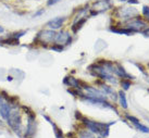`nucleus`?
<instances>
[{
	"instance_id": "nucleus-1",
	"label": "nucleus",
	"mask_w": 149,
	"mask_h": 138,
	"mask_svg": "<svg viewBox=\"0 0 149 138\" xmlns=\"http://www.w3.org/2000/svg\"><path fill=\"white\" fill-rule=\"evenodd\" d=\"M84 123L93 133L99 134L101 136H107L109 134V126L110 124H104V123H99V122L89 121L87 119H83Z\"/></svg>"
},
{
	"instance_id": "nucleus-2",
	"label": "nucleus",
	"mask_w": 149,
	"mask_h": 138,
	"mask_svg": "<svg viewBox=\"0 0 149 138\" xmlns=\"http://www.w3.org/2000/svg\"><path fill=\"white\" fill-rule=\"evenodd\" d=\"M7 121H8V124L11 126V128L15 133H20V130H21V117H20L19 112L17 111V108H13L11 110Z\"/></svg>"
},
{
	"instance_id": "nucleus-3",
	"label": "nucleus",
	"mask_w": 149,
	"mask_h": 138,
	"mask_svg": "<svg viewBox=\"0 0 149 138\" xmlns=\"http://www.w3.org/2000/svg\"><path fill=\"white\" fill-rule=\"evenodd\" d=\"M13 108L14 107H12V105L9 102L8 99L2 95V92H0V115H1V117L7 120Z\"/></svg>"
},
{
	"instance_id": "nucleus-4",
	"label": "nucleus",
	"mask_w": 149,
	"mask_h": 138,
	"mask_svg": "<svg viewBox=\"0 0 149 138\" xmlns=\"http://www.w3.org/2000/svg\"><path fill=\"white\" fill-rule=\"evenodd\" d=\"M56 35L57 34L54 29H46V31H42L40 33H38L37 39H40L42 42H54Z\"/></svg>"
},
{
	"instance_id": "nucleus-5",
	"label": "nucleus",
	"mask_w": 149,
	"mask_h": 138,
	"mask_svg": "<svg viewBox=\"0 0 149 138\" xmlns=\"http://www.w3.org/2000/svg\"><path fill=\"white\" fill-rule=\"evenodd\" d=\"M70 42H71V36L69 33L61 32V33L56 35L54 44H58V45H69Z\"/></svg>"
},
{
	"instance_id": "nucleus-6",
	"label": "nucleus",
	"mask_w": 149,
	"mask_h": 138,
	"mask_svg": "<svg viewBox=\"0 0 149 138\" xmlns=\"http://www.w3.org/2000/svg\"><path fill=\"white\" fill-rule=\"evenodd\" d=\"M64 21H65V17H54V19H52V20H50V21L47 22L46 26H48L50 29H58L63 25Z\"/></svg>"
},
{
	"instance_id": "nucleus-7",
	"label": "nucleus",
	"mask_w": 149,
	"mask_h": 138,
	"mask_svg": "<svg viewBox=\"0 0 149 138\" xmlns=\"http://www.w3.org/2000/svg\"><path fill=\"white\" fill-rule=\"evenodd\" d=\"M127 119L130 120V121L132 122L134 125L136 126V128L137 130H139L141 132H143V133H149V128L148 127H146L145 125H143V124H141L139 123V121L137 120L136 117H131V115H127Z\"/></svg>"
},
{
	"instance_id": "nucleus-8",
	"label": "nucleus",
	"mask_w": 149,
	"mask_h": 138,
	"mask_svg": "<svg viewBox=\"0 0 149 138\" xmlns=\"http://www.w3.org/2000/svg\"><path fill=\"white\" fill-rule=\"evenodd\" d=\"M119 96H120V103L121 105L126 109L127 108V102H126V98H125V94L123 92H119Z\"/></svg>"
},
{
	"instance_id": "nucleus-9",
	"label": "nucleus",
	"mask_w": 149,
	"mask_h": 138,
	"mask_svg": "<svg viewBox=\"0 0 149 138\" xmlns=\"http://www.w3.org/2000/svg\"><path fill=\"white\" fill-rule=\"evenodd\" d=\"M143 13H144V15H145L147 19H149V7H144L143 9Z\"/></svg>"
},
{
	"instance_id": "nucleus-10",
	"label": "nucleus",
	"mask_w": 149,
	"mask_h": 138,
	"mask_svg": "<svg viewBox=\"0 0 149 138\" xmlns=\"http://www.w3.org/2000/svg\"><path fill=\"white\" fill-rule=\"evenodd\" d=\"M122 87L124 88V90L128 89V87H130V82H126V80H122Z\"/></svg>"
},
{
	"instance_id": "nucleus-11",
	"label": "nucleus",
	"mask_w": 149,
	"mask_h": 138,
	"mask_svg": "<svg viewBox=\"0 0 149 138\" xmlns=\"http://www.w3.org/2000/svg\"><path fill=\"white\" fill-rule=\"evenodd\" d=\"M60 0H48L47 1V6H54V4L58 3Z\"/></svg>"
},
{
	"instance_id": "nucleus-12",
	"label": "nucleus",
	"mask_w": 149,
	"mask_h": 138,
	"mask_svg": "<svg viewBox=\"0 0 149 138\" xmlns=\"http://www.w3.org/2000/svg\"><path fill=\"white\" fill-rule=\"evenodd\" d=\"M44 12H45V10H44V9H40L39 11H37V12H36L35 14H34L33 17H39V15H42V14Z\"/></svg>"
},
{
	"instance_id": "nucleus-13",
	"label": "nucleus",
	"mask_w": 149,
	"mask_h": 138,
	"mask_svg": "<svg viewBox=\"0 0 149 138\" xmlns=\"http://www.w3.org/2000/svg\"><path fill=\"white\" fill-rule=\"evenodd\" d=\"M81 138H94V137L91 134H88V133H83V134L81 135Z\"/></svg>"
},
{
	"instance_id": "nucleus-14",
	"label": "nucleus",
	"mask_w": 149,
	"mask_h": 138,
	"mask_svg": "<svg viewBox=\"0 0 149 138\" xmlns=\"http://www.w3.org/2000/svg\"><path fill=\"white\" fill-rule=\"evenodd\" d=\"M128 2H130V3H134V4L138 3V1H137V0H128Z\"/></svg>"
},
{
	"instance_id": "nucleus-15",
	"label": "nucleus",
	"mask_w": 149,
	"mask_h": 138,
	"mask_svg": "<svg viewBox=\"0 0 149 138\" xmlns=\"http://www.w3.org/2000/svg\"><path fill=\"white\" fill-rule=\"evenodd\" d=\"M3 31H4L3 27H2V26L0 25V34H1V33H3Z\"/></svg>"
},
{
	"instance_id": "nucleus-16",
	"label": "nucleus",
	"mask_w": 149,
	"mask_h": 138,
	"mask_svg": "<svg viewBox=\"0 0 149 138\" xmlns=\"http://www.w3.org/2000/svg\"><path fill=\"white\" fill-rule=\"evenodd\" d=\"M146 35V36H149V31H147V32H145V33H144Z\"/></svg>"
},
{
	"instance_id": "nucleus-17",
	"label": "nucleus",
	"mask_w": 149,
	"mask_h": 138,
	"mask_svg": "<svg viewBox=\"0 0 149 138\" xmlns=\"http://www.w3.org/2000/svg\"><path fill=\"white\" fill-rule=\"evenodd\" d=\"M120 1H126V0H120Z\"/></svg>"
},
{
	"instance_id": "nucleus-18",
	"label": "nucleus",
	"mask_w": 149,
	"mask_h": 138,
	"mask_svg": "<svg viewBox=\"0 0 149 138\" xmlns=\"http://www.w3.org/2000/svg\"><path fill=\"white\" fill-rule=\"evenodd\" d=\"M99 138H100V137H99Z\"/></svg>"
}]
</instances>
